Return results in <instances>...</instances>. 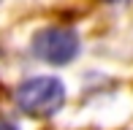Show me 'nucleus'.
I'll return each instance as SVG.
<instances>
[{
	"label": "nucleus",
	"mask_w": 133,
	"mask_h": 130,
	"mask_svg": "<svg viewBox=\"0 0 133 130\" xmlns=\"http://www.w3.org/2000/svg\"><path fill=\"white\" fill-rule=\"evenodd\" d=\"M65 103V84L57 76H33L16 90V106L30 117H52Z\"/></svg>",
	"instance_id": "1"
},
{
	"label": "nucleus",
	"mask_w": 133,
	"mask_h": 130,
	"mask_svg": "<svg viewBox=\"0 0 133 130\" xmlns=\"http://www.w3.org/2000/svg\"><path fill=\"white\" fill-rule=\"evenodd\" d=\"M33 52L49 65H65L79 54V35L71 27H44L33 35Z\"/></svg>",
	"instance_id": "2"
},
{
	"label": "nucleus",
	"mask_w": 133,
	"mask_h": 130,
	"mask_svg": "<svg viewBox=\"0 0 133 130\" xmlns=\"http://www.w3.org/2000/svg\"><path fill=\"white\" fill-rule=\"evenodd\" d=\"M0 130H16V125L11 119H3V117H0Z\"/></svg>",
	"instance_id": "3"
},
{
	"label": "nucleus",
	"mask_w": 133,
	"mask_h": 130,
	"mask_svg": "<svg viewBox=\"0 0 133 130\" xmlns=\"http://www.w3.org/2000/svg\"><path fill=\"white\" fill-rule=\"evenodd\" d=\"M106 3H125V0H106Z\"/></svg>",
	"instance_id": "4"
}]
</instances>
